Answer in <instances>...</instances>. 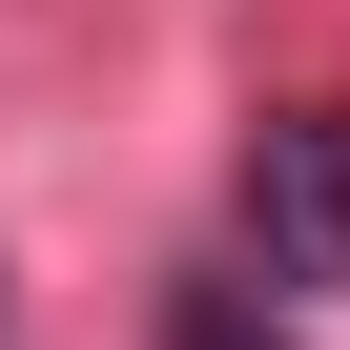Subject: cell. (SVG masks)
Instances as JSON below:
<instances>
[{
    "label": "cell",
    "mask_w": 350,
    "mask_h": 350,
    "mask_svg": "<svg viewBox=\"0 0 350 350\" xmlns=\"http://www.w3.org/2000/svg\"><path fill=\"white\" fill-rule=\"evenodd\" d=\"M247 247H268V288H350V103L247 124Z\"/></svg>",
    "instance_id": "cell-1"
},
{
    "label": "cell",
    "mask_w": 350,
    "mask_h": 350,
    "mask_svg": "<svg viewBox=\"0 0 350 350\" xmlns=\"http://www.w3.org/2000/svg\"><path fill=\"white\" fill-rule=\"evenodd\" d=\"M165 350H288L268 288H165Z\"/></svg>",
    "instance_id": "cell-2"
}]
</instances>
